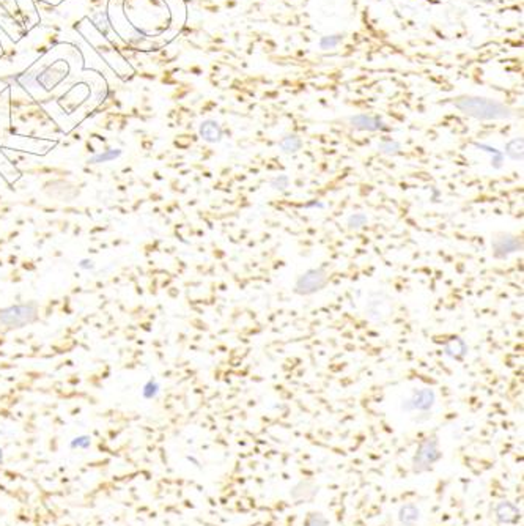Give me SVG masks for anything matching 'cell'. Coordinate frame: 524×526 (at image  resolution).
<instances>
[{"mask_svg":"<svg viewBox=\"0 0 524 526\" xmlns=\"http://www.w3.org/2000/svg\"><path fill=\"white\" fill-rule=\"evenodd\" d=\"M454 106L464 115L483 121L509 120L513 117L510 107L483 96H460L454 101Z\"/></svg>","mask_w":524,"mask_h":526,"instance_id":"cell-1","label":"cell"},{"mask_svg":"<svg viewBox=\"0 0 524 526\" xmlns=\"http://www.w3.org/2000/svg\"><path fill=\"white\" fill-rule=\"evenodd\" d=\"M420 520V509L414 503H406L398 509V523L402 526H416Z\"/></svg>","mask_w":524,"mask_h":526,"instance_id":"cell-11","label":"cell"},{"mask_svg":"<svg viewBox=\"0 0 524 526\" xmlns=\"http://www.w3.org/2000/svg\"><path fill=\"white\" fill-rule=\"evenodd\" d=\"M384 526H398V524L395 523V520L392 518L390 515H387V517H386V521H384Z\"/></svg>","mask_w":524,"mask_h":526,"instance_id":"cell-26","label":"cell"},{"mask_svg":"<svg viewBox=\"0 0 524 526\" xmlns=\"http://www.w3.org/2000/svg\"><path fill=\"white\" fill-rule=\"evenodd\" d=\"M90 4H93V5H103V0H90Z\"/></svg>","mask_w":524,"mask_h":526,"instance_id":"cell-29","label":"cell"},{"mask_svg":"<svg viewBox=\"0 0 524 526\" xmlns=\"http://www.w3.org/2000/svg\"><path fill=\"white\" fill-rule=\"evenodd\" d=\"M5 515H7V509H4V507L0 506V520L5 518Z\"/></svg>","mask_w":524,"mask_h":526,"instance_id":"cell-28","label":"cell"},{"mask_svg":"<svg viewBox=\"0 0 524 526\" xmlns=\"http://www.w3.org/2000/svg\"><path fill=\"white\" fill-rule=\"evenodd\" d=\"M318 492H320V487H318L313 481H299L296 485L291 487L290 496L297 503L312 501L318 495Z\"/></svg>","mask_w":524,"mask_h":526,"instance_id":"cell-9","label":"cell"},{"mask_svg":"<svg viewBox=\"0 0 524 526\" xmlns=\"http://www.w3.org/2000/svg\"><path fill=\"white\" fill-rule=\"evenodd\" d=\"M367 222H368V219L364 213H354L348 217V227L351 230H359L364 226H367Z\"/></svg>","mask_w":524,"mask_h":526,"instance_id":"cell-19","label":"cell"},{"mask_svg":"<svg viewBox=\"0 0 524 526\" xmlns=\"http://www.w3.org/2000/svg\"><path fill=\"white\" fill-rule=\"evenodd\" d=\"M442 456L439 440L436 437H427L419 443L411 459V471L413 474H425L442 460Z\"/></svg>","mask_w":524,"mask_h":526,"instance_id":"cell-2","label":"cell"},{"mask_svg":"<svg viewBox=\"0 0 524 526\" xmlns=\"http://www.w3.org/2000/svg\"><path fill=\"white\" fill-rule=\"evenodd\" d=\"M493 518L497 524L501 526H510L519 521L521 518V511L516 504H513L512 501H497L493 506Z\"/></svg>","mask_w":524,"mask_h":526,"instance_id":"cell-7","label":"cell"},{"mask_svg":"<svg viewBox=\"0 0 524 526\" xmlns=\"http://www.w3.org/2000/svg\"><path fill=\"white\" fill-rule=\"evenodd\" d=\"M79 266H81L82 269H91V268L95 266V265H93V262H91V260H88V259H84V260H81Z\"/></svg>","mask_w":524,"mask_h":526,"instance_id":"cell-24","label":"cell"},{"mask_svg":"<svg viewBox=\"0 0 524 526\" xmlns=\"http://www.w3.org/2000/svg\"><path fill=\"white\" fill-rule=\"evenodd\" d=\"M288 185H290V180H288V177H287L285 173L276 175V177L271 180V186H272V189H276V191H287Z\"/></svg>","mask_w":524,"mask_h":526,"instance_id":"cell-20","label":"cell"},{"mask_svg":"<svg viewBox=\"0 0 524 526\" xmlns=\"http://www.w3.org/2000/svg\"><path fill=\"white\" fill-rule=\"evenodd\" d=\"M303 526H331V521L323 512L310 511V512H307V515L303 521Z\"/></svg>","mask_w":524,"mask_h":526,"instance_id":"cell-15","label":"cell"},{"mask_svg":"<svg viewBox=\"0 0 524 526\" xmlns=\"http://www.w3.org/2000/svg\"><path fill=\"white\" fill-rule=\"evenodd\" d=\"M343 41V35H326L320 40V47L328 51V49H334L337 47L340 43Z\"/></svg>","mask_w":524,"mask_h":526,"instance_id":"cell-18","label":"cell"},{"mask_svg":"<svg viewBox=\"0 0 524 526\" xmlns=\"http://www.w3.org/2000/svg\"><path fill=\"white\" fill-rule=\"evenodd\" d=\"M444 353L448 358L460 361V359H463L467 355V345H466V342L463 339H452L448 343H445Z\"/></svg>","mask_w":524,"mask_h":526,"instance_id":"cell-12","label":"cell"},{"mask_svg":"<svg viewBox=\"0 0 524 526\" xmlns=\"http://www.w3.org/2000/svg\"><path fill=\"white\" fill-rule=\"evenodd\" d=\"M121 155V150H106L104 153L95 155L93 158L88 159V164H101V162H109L114 161Z\"/></svg>","mask_w":524,"mask_h":526,"instance_id":"cell-17","label":"cell"},{"mask_svg":"<svg viewBox=\"0 0 524 526\" xmlns=\"http://www.w3.org/2000/svg\"><path fill=\"white\" fill-rule=\"evenodd\" d=\"M378 150L387 156H397L402 153V145H400V142H397L394 139H383L378 143Z\"/></svg>","mask_w":524,"mask_h":526,"instance_id":"cell-16","label":"cell"},{"mask_svg":"<svg viewBox=\"0 0 524 526\" xmlns=\"http://www.w3.org/2000/svg\"><path fill=\"white\" fill-rule=\"evenodd\" d=\"M350 124L358 131H367V133H378V131H390V126L384 123L377 115L368 114H358L350 117Z\"/></svg>","mask_w":524,"mask_h":526,"instance_id":"cell-8","label":"cell"},{"mask_svg":"<svg viewBox=\"0 0 524 526\" xmlns=\"http://www.w3.org/2000/svg\"><path fill=\"white\" fill-rule=\"evenodd\" d=\"M72 447H88L90 446V438L88 437H78V438H74L72 443H71Z\"/></svg>","mask_w":524,"mask_h":526,"instance_id":"cell-23","label":"cell"},{"mask_svg":"<svg viewBox=\"0 0 524 526\" xmlns=\"http://www.w3.org/2000/svg\"><path fill=\"white\" fill-rule=\"evenodd\" d=\"M198 134L203 140H207L210 143H217L220 142L223 131L220 128V124L216 120H205L202 121L200 128H198Z\"/></svg>","mask_w":524,"mask_h":526,"instance_id":"cell-10","label":"cell"},{"mask_svg":"<svg viewBox=\"0 0 524 526\" xmlns=\"http://www.w3.org/2000/svg\"><path fill=\"white\" fill-rule=\"evenodd\" d=\"M158 392H159V385L155 382V380H149V382L143 386V391H142L145 398H153L158 395Z\"/></svg>","mask_w":524,"mask_h":526,"instance_id":"cell-21","label":"cell"},{"mask_svg":"<svg viewBox=\"0 0 524 526\" xmlns=\"http://www.w3.org/2000/svg\"><path fill=\"white\" fill-rule=\"evenodd\" d=\"M49 49H47V46L46 44H41V46H36V52H38V54H46Z\"/></svg>","mask_w":524,"mask_h":526,"instance_id":"cell-27","label":"cell"},{"mask_svg":"<svg viewBox=\"0 0 524 526\" xmlns=\"http://www.w3.org/2000/svg\"><path fill=\"white\" fill-rule=\"evenodd\" d=\"M474 147H477V148H480V150H483V152H486V153H490L491 156H497V155H501L502 152L501 150H497L496 147H491V145H486V143H479V142H474Z\"/></svg>","mask_w":524,"mask_h":526,"instance_id":"cell-22","label":"cell"},{"mask_svg":"<svg viewBox=\"0 0 524 526\" xmlns=\"http://www.w3.org/2000/svg\"><path fill=\"white\" fill-rule=\"evenodd\" d=\"M2 462H4V450L0 449V465H2Z\"/></svg>","mask_w":524,"mask_h":526,"instance_id":"cell-30","label":"cell"},{"mask_svg":"<svg viewBox=\"0 0 524 526\" xmlns=\"http://www.w3.org/2000/svg\"><path fill=\"white\" fill-rule=\"evenodd\" d=\"M493 257L497 260H505L513 254L519 252L522 249V241L519 237L512 233H499L491 241Z\"/></svg>","mask_w":524,"mask_h":526,"instance_id":"cell-5","label":"cell"},{"mask_svg":"<svg viewBox=\"0 0 524 526\" xmlns=\"http://www.w3.org/2000/svg\"><path fill=\"white\" fill-rule=\"evenodd\" d=\"M46 40H47V43H51V44H57V43H59V35H57V33H49Z\"/></svg>","mask_w":524,"mask_h":526,"instance_id":"cell-25","label":"cell"},{"mask_svg":"<svg viewBox=\"0 0 524 526\" xmlns=\"http://www.w3.org/2000/svg\"><path fill=\"white\" fill-rule=\"evenodd\" d=\"M329 281L328 271L325 268H310L303 273L294 282V293L301 296H310L326 287Z\"/></svg>","mask_w":524,"mask_h":526,"instance_id":"cell-4","label":"cell"},{"mask_svg":"<svg viewBox=\"0 0 524 526\" xmlns=\"http://www.w3.org/2000/svg\"><path fill=\"white\" fill-rule=\"evenodd\" d=\"M436 404V394L433 389L430 388H420L416 389L408 400H405L403 404V410L405 411H422L427 413L430 411Z\"/></svg>","mask_w":524,"mask_h":526,"instance_id":"cell-6","label":"cell"},{"mask_svg":"<svg viewBox=\"0 0 524 526\" xmlns=\"http://www.w3.org/2000/svg\"><path fill=\"white\" fill-rule=\"evenodd\" d=\"M505 156L515 162H521L524 158V140L522 137H515L505 145Z\"/></svg>","mask_w":524,"mask_h":526,"instance_id":"cell-13","label":"cell"},{"mask_svg":"<svg viewBox=\"0 0 524 526\" xmlns=\"http://www.w3.org/2000/svg\"><path fill=\"white\" fill-rule=\"evenodd\" d=\"M36 318H38V309L33 303L0 309V324L7 328H22L29 323H33Z\"/></svg>","mask_w":524,"mask_h":526,"instance_id":"cell-3","label":"cell"},{"mask_svg":"<svg viewBox=\"0 0 524 526\" xmlns=\"http://www.w3.org/2000/svg\"><path fill=\"white\" fill-rule=\"evenodd\" d=\"M279 148L287 155L297 153L303 148V139L296 134H287L285 137H282V140L279 142Z\"/></svg>","mask_w":524,"mask_h":526,"instance_id":"cell-14","label":"cell"}]
</instances>
